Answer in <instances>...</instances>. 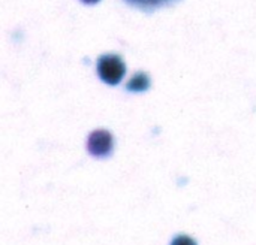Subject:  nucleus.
I'll return each mask as SVG.
<instances>
[{
    "mask_svg": "<svg viewBox=\"0 0 256 245\" xmlns=\"http://www.w3.org/2000/svg\"><path fill=\"white\" fill-rule=\"evenodd\" d=\"M171 245H198L196 241L189 237V235H177L172 241H171Z\"/></svg>",
    "mask_w": 256,
    "mask_h": 245,
    "instance_id": "20e7f679",
    "label": "nucleus"
},
{
    "mask_svg": "<svg viewBox=\"0 0 256 245\" xmlns=\"http://www.w3.org/2000/svg\"><path fill=\"white\" fill-rule=\"evenodd\" d=\"M124 72H126V66L118 55L106 54L98 60V73L100 79L110 85L118 84L124 76Z\"/></svg>",
    "mask_w": 256,
    "mask_h": 245,
    "instance_id": "f257e3e1",
    "label": "nucleus"
},
{
    "mask_svg": "<svg viewBox=\"0 0 256 245\" xmlns=\"http://www.w3.org/2000/svg\"><path fill=\"white\" fill-rule=\"evenodd\" d=\"M150 85V78L147 73H136L129 82H128V90L129 91H135V93H141V91H146Z\"/></svg>",
    "mask_w": 256,
    "mask_h": 245,
    "instance_id": "7ed1b4c3",
    "label": "nucleus"
},
{
    "mask_svg": "<svg viewBox=\"0 0 256 245\" xmlns=\"http://www.w3.org/2000/svg\"><path fill=\"white\" fill-rule=\"evenodd\" d=\"M128 1H132L138 6H144V7H153V6H160L170 0H128Z\"/></svg>",
    "mask_w": 256,
    "mask_h": 245,
    "instance_id": "39448f33",
    "label": "nucleus"
},
{
    "mask_svg": "<svg viewBox=\"0 0 256 245\" xmlns=\"http://www.w3.org/2000/svg\"><path fill=\"white\" fill-rule=\"evenodd\" d=\"M81 1H84V3H88V4H93V3H98L99 0H81Z\"/></svg>",
    "mask_w": 256,
    "mask_h": 245,
    "instance_id": "423d86ee",
    "label": "nucleus"
},
{
    "mask_svg": "<svg viewBox=\"0 0 256 245\" xmlns=\"http://www.w3.org/2000/svg\"><path fill=\"white\" fill-rule=\"evenodd\" d=\"M114 139L108 130H94L87 139V150L93 157H106L112 153Z\"/></svg>",
    "mask_w": 256,
    "mask_h": 245,
    "instance_id": "f03ea898",
    "label": "nucleus"
}]
</instances>
